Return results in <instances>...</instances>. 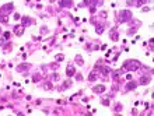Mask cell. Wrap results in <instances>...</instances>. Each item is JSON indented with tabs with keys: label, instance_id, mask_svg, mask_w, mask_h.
Wrapping results in <instances>:
<instances>
[{
	"label": "cell",
	"instance_id": "obj_1",
	"mask_svg": "<svg viewBox=\"0 0 154 116\" xmlns=\"http://www.w3.org/2000/svg\"><path fill=\"white\" fill-rule=\"evenodd\" d=\"M139 67H140V62L137 60H127L123 64V69H126L127 71H136Z\"/></svg>",
	"mask_w": 154,
	"mask_h": 116
},
{
	"label": "cell",
	"instance_id": "obj_2",
	"mask_svg": "<svg viewBox=\"0 0 154 116\" xmlns=\"http://www.w3.org/2000/svg\"><path fill=\"white\" fill-rule=\"evenodd\" d=\"M130 18H132V13L129 10L120 11L119 14H118V20H119L120 22H126V21H129Z\"/></svg>",
	"mask_w": 154,
	"mask_h": 116
},
{
	"label": "cell",
	"instance_id": "obj_3",
	"mask_svg": "<svg viewBox=\"0 0 154 116\" xmlns=\"http://www.w3.org/2000/svg\"><path fill=\"white\" fill-rule=\"evenodd\" d=\"M98 77H100V71H98L97 69L95 70H92V71H90V74H88V81H95V80H98Z\"/></svg>",
	"mask_w": 154,
	"mask_h": 116
},
{
	"label": "cell",
	"instance_id": "obj_4",
	"mask_svg": "<svg viewBox=\"0 0 154 116\" xmlns=\"http://www.w3.org/2000/svg\"><path fill=\"white\" fill-rule=\"evenodd\" d=\"M32 20H31V18H29V17H23V18H21V27H28V25H31V24H32Z\"/></svg>",
	"mask_w": 154,
	"mask_h": 116
},
{
	"label": "cell",
	"instance_id": "obj_5",
	"mask_svg": "<svg viewBox=\"0 0 154 116\" xmlns=\"http://www.w3.org/2000/svg\"><path fill=\"white\" fill-rule=\"evenodd\" d=\"M66 74H67V77H73L74 74H76V69L72 64H69L67 69H66Z\"/></svg>",
	"mask_w": 154,
	"mask_h": 116
},
{
	"label": "cell",
	"instance_id": "obj_6",
	"mask_svg": "<svg viewBox=\"0 0 154 116\" xmlns=\"http://www.w3.org/2000/svg\"><path fill=\"white\" fill-rule=\"evenodd\" d=\"M92 91H94L95 94H102L104 91H105V85H95V87L92 88Z\"/></svg>",
	"mask_w": 154,
	"mask_h": 116
},
{
	"label": "cell",
	"instance_id": "obj_7",
	"mask_svg": "<svg viewBox=\"0 0 154 116\" xmlns=\"http://www.w3.org/2000/svg\"><path fill=\"white\" fill-rule=\"evenodd\" d=\"M14 32H16L17 36H21L24 34V28L21 27V25H16V27H14Z\"/></svg>",
	"mask_w": 154,
	"mask_h": 116
},
{
	"label": "cell",
	"instance_id": "obj_8",
	"mask_svg": "<svg viewBox=\"0 0 154 116\" xmlns=\"http://www.w3.org/2000/svg\"><path fill=\"white\" fill-rule=\"evenodd\" d=\"M0 10H1V11H11L13 10V3H6V4L3 6Z\"/></svg>",
	"mask_w": 154,
	"mask_h": 116
},
{
	"label": "cell",
	"instance_id": "obj_9",
	"mask_svg": "<svg viewBox=\"0 0 154 116\" xmlns=\"http://www.w3.org/2000/svg\"><path fill=\"white\" fill-rule=\"evenodd\" d=\"M136 87H137V84H136V83H133V81H130V83H127V84H126V89H127V91L136 89Z\"/></svg>",
	"mask_w": 154,
	"mask_h": 116
},
{
	"label": "cell",
	"instance_id": "obj_10",
	"mask_svg": "<svg viewBox=\"0 0 154 116\" xmlns=\"http://www.w3.org/2000/svg\"><path fill=\"white\" fill-rule=\"evenodd\" d=\"M111 38L114 39V41H118V39H119V35H118V31H116V28H114V29L111 31Z\"/></svg>",
	"mask_w": 154,
	"mask_h": 116
},
{
	"label": "cell",
	"instance_id": "obj_11",
	"mask_svg": "<svg viewBox=\"0 0 154 116\" xmlns=\"http://www.w3.org/2000/svg\"><path fill=\"white\" fill-rule=\"evenodd\" d=\"M29 67H31L29 64H20V66L17 67V70L18 71H25V70H28Z\"/></svg>",
	"mask_w": 154,
	"mask_h": 116
},
{
	"label": "cell",
	"instance_id": "obj_12",
	"mask_svg": "<svg viewBox=\"0 0 154 116\" xmlns=\"http://www.w3.org/2000/svg\"><path fill=\"white\" fill-rule=\"evenodd\" d=\"M148 83H150V77H146V76H143V77L140 78V84H143V85H147Z\"/></svg>",
	"mask_w": 154,
	"mask_h": 116
},
{
	"label": "cell",
	"instance_id": "obj_13",
	"mask_svg": "<svg viewBox=\"0 0 154 116\" xmlns=\"http://www.w3.org/2000/svg\"><path fill=\"white\" fill-rule=\"evenodd\" d=\"M59 4L62 6V7H70V6L73 4V1H59Z\"/></svg>",
	"mask_w": 154,
	"mask_h": 116
},
{
	"label": "cell",
	"instance_id": "obj_14",
	"mask_svg": "<svg viewBox=\"0 0 154 116\" xmlns=\"http://www.w3.org/2000/svg\"><path fill=\"white\" fill-rule=\"evenodd\" d=\"M109 71H111V70H109L108 67H102V74H105V76H107Z\"/></svg>",
	"mask_w": 154,
	"mask_h": 116
},
{
	"label": "cell",
	"instance_id": "obj_15",
	"mask_svg": "<svg viewBox=\"0 0 154 116\" xmlns=\"http://www.w3.org/2000/svg\"><path fill=\"white\" fill-rule=\"evenodd\" d=\"M63 59H64V56H63V55H57V56H56V60H57V62H62Z\"/></svg>",
	"mask_w": 154,
	"mask_h": 116
},
{
	"label": "cell",
	"instance_id": "obj_16",
	"mask_svg": "<svg viewBox=\"0 0 154 116\" xmlns=\"http://www.w3.org/2000/svg\"><path fill=\"white\" fill-rule=\"evenodd\" d=\"M44 88H45V89H52V84L51 83L45 84V85H44Z\"/></svg>",
	"mask_w": 154,
	"mask_h": 116
},
{
	"label": "cell",
	"instance_id": "obj_17",
	"mask_svg": "<svg viewBox=\"0 0 154 116\" xmlns=\"http://www.w3.org/2000/svg\"><path fill=\"white\" fill-rule=\"evenodd\" d=\"M0 21H3V22H7V21H9V17H7V16H3V17H1V18H0Z\"/></svg>",
	"mask_w": 154,
	"mask_h": 116
},
{
	"label": "cell",
	"instance_id": "obj_18",
	"mask_svg": "<svg viewBox=\"0 0 154 116\" xmlns=\"http://www.w3.org/2000/svg\"><path fill=\"white\" fill-rule=\"evenodd\" d=\"M102 32H104V28L102 27H101V28L97 27V34H102Z\"/></svg>",
	"mask_w": 154,
	"mask_h": 116
},
{
	"label": "cell",
	"instance_id": "obj_19",
	"mask_svg": "<svg viewBox=\"0 0 154 116\" xmlns=\"http://www.w3.org/2000/svg\"><path fill=\"white\" fill-rule=\"evenodd\" d=\"M76 60H77V63H80V64H83V60H81V56H77V57H76Z\"/></svg>",
	"mask_w": 154,
	"mask_h": 116
},
{
	"label": "cell",
	"instance_id": "obj_20",
	"mask_svg": "<svg viewBox=\"0 0 154 116\" xmlns=\"http://www.w3.org/2000/svg\"><path fill=\"white\" fill-rule=\"evenodd\" d=\"M120 109H122V105H120V104H118V105L115 106V111H120Z\"/></svg>",
	"mask_w": 154,
	"mask_h": 116
},
{
	"label": "cell",
	"instance_id": "obj_21",
	"mask_svg": "<svg viewBox=\"0 0 154 116\" xmlns=\"http://www.w3.org/2000/svg\"><path fill=\"white\" fill-rule=\"evenodd\" d=\"M74 76H76V78H77L79 81H81V80H83V77H81V74H74Z\"/></svg>",
	"mask_w": 154,
	"mask_h": 116
},
{
	"label": "cell",
	"instance_id": "obj_22",
	"mask_svg": "<svg viewBox=\"0 0 154 116\" xmlns=\"http://www.w3.org/2000/svg\"><path fill=\"white\" fill-rule=\"evenodd\" d=\"M102 104H104V105L108 106V105H109V101H108V99H104V101H102Z\"/></svg>",
	"mask_w": 154,
	"mask_h": 116
},
{
	"label": "cell",
	"instance_id": "obj_23",
	"mask_svg": "<svg viewBox=\"0 0 154 116\" xmlns=\"http://www.w3.org/2000/svg\"><path fill=\"white\" fill-rule=\"evenodd\" d=\"M4 38H6V39L10 38V32H4Z\"/></svg>",
	"mask_w": 154,
	"mask_h": 116
},
{
	"label": "cell",
	"instance_id": "obj_24",
	"mask_svg": "<svg viewBox=\"0 0 154 116\" xmlns=\"http://www.w3.org/2000/svg\"><path fill=\"white\" fill-rule=\"evenodd\" d=\"M39 80V76H34V78H32V81H38Z\"/></svg>",
	"mask_w": 154,
	"mask_h": 116
},
{
	"label": "cell",
	"instance_id": "obj_25",
	"mask_svg": "<svg viewBox=\"0 0 154 116\" xmlns=\"http://www.w3.org/2000/svg\"><path fill=\"white\" fill-rule=\"evenodd\" d=\"M14 20H20V14H14Z\"/></svg>",
	"mask_w": 154,
	"mask_h": 116
},
{
	"label": "cell",
	"instance_id": "obj_26",
	"mask_svg": "<svg viewBox=\"0 0 154 116\" xmlns=\"http://www.w3.org/2000/svg\"><path fill=\"white\" fill-rule=\"evenodd\" d=\"M116 116H122V115H116Z\"/></svg>",
	"mask_w": 154,
	"mask_h": 116
}]
</instances>
